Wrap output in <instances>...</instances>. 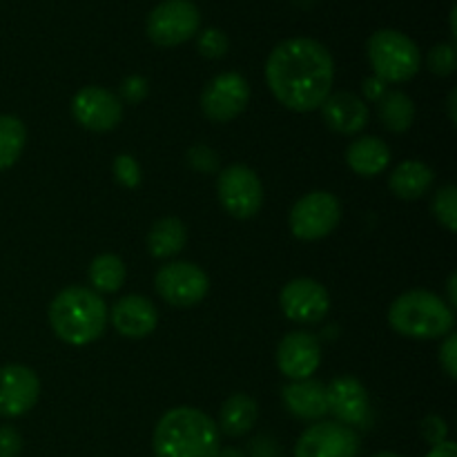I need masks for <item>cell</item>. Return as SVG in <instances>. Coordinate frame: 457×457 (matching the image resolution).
<instances>
[{"label":"cell","instance_id":"cell-1","mask_svg":"<svg viewBox=\"0 0 457 457\" xmlns=\"http://www.w3.org/2000/svg\"><path fill=\"white\" fill-rule=\"evenodd\" d=\"M335 62L315 38L281 40L266 61L272 96L293 112H315L333 92Z\"/></svg>","mask_w":457,"mask_h":457},{"label":"cell","instance_id":"cell-2","mask_svg":"<svg viewBox=\"0 0 457 457\" xmlns=\"http://www.w3.org/2000/svg\"><path fill=\"white\" fill-rule=\"evenodd\" d=\"M152 451L154 457H217L221 451V433L204 411L177 406L156 422Z\"/></svg>","mask_w":457,"mask_h":457},{"label":"cell","instance_id":"cell-3","mask_svg":"<svg viewBox=\"0 0 457 457\" xmlns=\"http://www.w3.org/2000/svg\"><path fill=\"white\" fill-rule=\"evenodd\" d=\"M107 317L110 312L101 295L83 286H70L61 290L49 303L52 330L70 346H87L96 342L105 333L110 321Z\"/></svg>","mask_w":457,"mask_h":457},{"label":"cell","instance_id":"cell-4","mask_svg":"<svg viewBox=\"0 0 457 457\" xmlns=\"http://www.w3.org/2000/svg\"><path fill=\"white\" fill-rule=\"evenodd\" d=\"M393 330L409 339H440L453 333V308L431 290H409L388 308Z\"/></svg>","mask_w":457,"mask_h":457},{"label":"cell","instance_id":"cell-5","mask_svg":"<svg viewBox=\"0 0 457 457\" xmlns=\"http://www.w3.org/2000/svg\"><path fill=\"white\" fill-rule=\"evenodd\" d=\"M369 61L375 76L384 83H406L422 65L418 45L397 29H379L369 38Z\"/></svg>","mask_w":457,"mask_h":457},{"label":"cell","instance_id":"cell-6","mask_svg":"<svg viewBox=\"0 0 457 457\" xmlns=\"http://www.w3.org/2000/svg\"><path fill=\"white\" fill-rule=\"evenodd\" d=\"M342 219V204L326 190L303 195L290 210V232L302 241H317L328 237Z\"/></svg>","mask_w":457,"mask_h":457},{"label":"cell","instance_id":"cell-7","mask_svg":"<svg viewBox=\"0 0 457 457\" xmlns=\"http://www.w3.org/2000/svg\"><path fill=\"white\" fill-rule=\"evenodd\" d=\"M201 13L192 0H163L147 16V36L159 47H177L199 31Z\"/></svg>","mask_w":457,"mask_h":457},{"label":"cell","instance_id":"cell-8","mask_svg":"<svg viewBox=\"0 0 457 457\" xmlns=\"http://www.w3.org/2000/svg\"><path fill=\"white\" fill-rule=\"evenodd\" d=\"M154 288L170 306L190 308L204 302L210 290V279L196 263L170 262L156 272Z\"/></svg>","mask_w":457,"mask_h":457},{"label":"cell","instance_id":"cell-9","mask_svg":"<svg viewBox=\"0 0 457 457\" xmlns=\"http://www.w3.org/2000/svg\"><path fill=\"white\" fill-rule=\"evenodd\" d=\"M217 195L223 210L235 219H253L262 210L263 187L248 165H230L217 179Z\"/></svg>","mask_w":457,"mask_h":457},{"label":"cell","instance_id":"cell-10","mask_svg":"<svg viewBox=\"0 0 457 457\" xmlns=\"http://www.w3.org/2000/svg\"><path fill=\"white\" fill-rule=\"evenodd\" d=\"M250 101V85L237 71H223L205 85L201 94V112L212 123H230L244 114Z\"/></svg>","mask_w":457,"mask_h":457},{"label":"cell","instance_id":"cell-11","mask_svg":"<svg viewBox=\"0 0 457 457\" xmlns=\"http://www.w3.org/2000/svg\"><path fill=\"white\" fill-rule=\"evenodd\" d=\"M361 440L355 428L339 422H315L299 436L295 457H360Z\"/></svg>","mask_w":457,"mask_h":457},{"label":"cell","instance_id":"cell-12","mask_svg":"<svg viewBox=\"0 0 457 457\" xmlns=\"http://www.w3.org/2000/svg\"><path fill=\"white\" fill-rule=\"evenodd\" d=\"M71 116L92 132H110L123 119V103L114 92L98 85L79 89L71 98Z\"/></svg>","mask_w":457,"mask_h":457},{"label":"cell","instance_id":"cell-13","mask_svg":"<svg viewBox=\"0 0 457 457\" xmlns=\"http://www.w3.org/2000/svg\"><path fill=\"white\" fill-rule=\"evenodd\" d=\"M279 306L290 321L320 324L330 311V295L320 281L299 277L288 281L279 293Z\"/></svg>","mask_w":457,"mask_h":457},{"label":"cell","instance_id":"cell-14","mask_svg":"<svg viewBox=\"0 0 457 457\" xmlns=\"http://www.w3.org/2000/svg\"><path fill=\"white\" fill-rule=\"evenodd\" d=\"M40 395V379L29 366L7 364L0 369V418L29 413Z\"/></svg>","mask_w":457,"mask_h":457},{"label":"cell","instance_id":"cell-15","mask_svg":"<svg viewBox=\"0 0 457 457\" xmlns=\"http://www.w3.org/2000/svg\"><path fill=\"white\" fill-rule=\"evenodd\" d=\"M328 413L335 422L351 428H366L370 422V400L364 384L355 378H337L326 386Z\"/></svg>","mask_w":457,"mask_h":457},{"label":"cell","instance_id":"cell-16","mask_svg":"<svg viewBox=\"0 0 457 457\" xmlns=\"http://www.w3.org/2000/svg\"><path fill=\"white\" fill-rule=\"evenodd\" d=\"M321 364V346L315 335L306 330L288 333L277 346V366L293 382L312 378Z\"/></svg>","mask_w":457,"mask_h":457},{"label":"cell","instance_id":"cell-17","mask_svg":"<svg viewBox=\"0 0 457 457\" xmlns=\"http://www.w3.org/2000/svg\"><path fill=\"white\" fill-rule=\"evenodd\" d=\"M107 320L123 337L143 339L154 333L156 324H159V311L143 295H128L112 306Z\"/></svg>","mask_w":457,"mask_h":457},{"label":"cell","instance_id":"cell-18","mask_svg":"<svg viewBox=\"0 0 457 457\" xmlns=\"http://www.w3.org/2000/svg\"><path fill=\"white\" fill-rule=\"evenodd\" d=\"M324 123L337 134H357L369 123V105L353 92H330L320 107Z\"/></svg>","mask_w":457,"mask_h":457},{"label":"cell","instance_id":"cell-19","mask_svg":"<svg viewBox=\"0 0 457 457\" xmlns=\"http://www.w3.org/2000/svg\"><path fill=\"white\" fill-rule=\"evenodd\" d=\"M281 400H284L286 411L303 422H320L324 415H328L326 386L312 378L286 384Z\"/></svg>","mask_w":457,"mask_h":457},{"label":"cell","instance_id":"cell-20","mask_svg":"<svg viewBox=\"0 0 457 457\" xmlns=\"http://www.w3.org/2000/svg\"><path fill=\"white\" fill-rule=\"evenodd\" d=\"M346 163L360 177H379L391 163V147L378 137H360L346 147Z\"/></svg>","mask_w":457,"mask_h":457},{"label":"cell","instance_id":"cell-21","mask_svg":"<svg viewBox=\"0 0 457 457\" xmlns=\"http://www.w3.org/2000/svg\"><path fill=\"white\" fill-rule=\"evenodd\" d=\"M436 174L422 161H404L397 165L388 177V187L397 199L415 201L422 199L428 190H431Z\"/></svg>","mask_w":457,"mask_h":457},{"label":"cell","instance_id":"cell-22","mask_svg":"<svg viewBox=\"0 0 457 457\" xmlns=\"http://www.w3.org/2000/svg\"><path fill=\"white\" fill-rule=\"evenodd\" d=\"M259 420L257 402L244 393H235L228 397L219 413V433L228 437H244L254 428Z\"/></svg>","mask_w":457,"mask_h":457},{"label":"cell","instance_id":"cell-23","mask_svg":"<svg viewBox=\"0 0 457 457\" xmlns=\"http://www.w3.org/2000/svg\"><path fill=\"white\" fill-rule=\"evenodd\" d=\"M186 223L177 217L159 219V221L150 228V235H147V250H150L152 257L156 259L174 257V254H179L186 248Z\"/></svg>","mask_w":457,"mask_h":457},{"label":"cell","instance_id":"cell-24","mask_svg":"<svg viewBox=\"0 0 457 457\" xmlns=\"http://www.w3.org/2000/svg\"><path fill=\"white\" fill-rule=\"evenodd\" d=\"M379 120L393 134L409 132L415 120V103L409 94L391 89L379 98Z\"/></svg>","mask_w":457,"mask_h":457},{"label":"cell","instance_id":"cell-25","mask_svg":"<svg viewBox=\"0 0 457 457\" xmlns=\"http://www.w3.org/2000/svg\"><path fill=\"white\" fill-rule=\"evenodd\" d=\"M125 263L116 254H98L89 263V281L96 293H116L125 284Z\"/></svg>","mask_w":457,"mask_h":457},{"label":"cell","instance_id":"cell-26","mask_svg":"<svg viewBox=\"0 0 457 457\" xmlns=\"http://www.w3.org/2000/svg\"><path fill=\"white\" fill-rule=\"evenodd\" d=\"M27 129L18 116L0 114V170H7L25 150Z\"/></svg>","mask_w":457,"mask_h":457},{"label":"cell","instance_id":"cell-27","mask_svg":"<svg viewBox=\"0 0 457 457\" xmlns=\"http://www.w3.org/2000/svg\"><path fill=\"white\" fill-rule=\"evenodd\" d=\"M433 217L449 232L457 230V187L445 186L433 196Z\"/></svg>","mask_w":457,"mask_h":457},{"label":"cell","instance_id":"cell-28","mask_svg":"<svg viewBox=\"0 0 457 457\" xmlns=\"http://www.w3.org/2000/svg\"><path fill=\"white\" fill-rule=\"evenodd\" d=\"M428 70L436 76H451L457 67V52L453 43H437L427 56Z\"/></svg>","mask_w":457,"mask_h":457},{"label":"cell","instance_id":"cell-29","mask_svg":"<svg viewBox=\"0 0 457 457\" xmlns=\"http://www.w3.org/2000/svg\"><path fill=\"white\" fill-rule=\"evenodd\" d=\"M112 172H114L116 181H119L123 187H129V190L138 187L143 181L141 165H138V161L129 154L116 156L114 163H112Z\"/></svg>","mask_w":457,"mask_h":457},{"label":"cell","instance_id":"cell-30","mask_svg":"<svg viewBox=\"0 0 457 457\" xmlns=\"http://www.w3.org/2000/svg\"><path fill=\"white\" fill-rule=\"evenodd\" d=\"M196 47H199V54L204 58H210V61H217V58L226 56L228 52V36L223 34L221 29H204L199 34V40H196Z\"/></svg>","mask_w":457,"mask_h":457},{"label":"cell","instance_id":"cell-31","mask_svg":"<svg viewBox=\"0 0 457 457\" xmlns=\"http://www.w3.org/2000/svg\"><path fill=\"white\" fill-rule=\"evenodd\" d=\"M187 163L195 168L196 172L212 174L219 170V154L208 145H195L187 150Z\"/></svg>","mask_w":457,"mask_h":457},{"label":"cell","instance_id":"cell-32","mask_svg":"<svg viewBox=\"0 0 457 457\" xmlns=\"http://www.w3.org/2000/svg\"><path fill=\"white\" fill-rule=\"evenodd\" d=\"M446 436H449V427H446L445 420L437 418V415H428V418L422 422V437L431 446H437L442 445V442H446Z\"/></svg>","mask_w":457,"mask_h":457},{"label":"cell","instance_id":"cell-33","mask_svg":"<svg viewBox=\"0 0 457 457\" xmlns=\"http://www.w3.org/2000/svg\"><path fill=\"white\" fill-rule=\"evenodd\" d=\"M147 92H150V85H147V80L143 76H128L123 80V85H120V96L128 103H134V105L141 103L147 96Z\"/></svg>","mask_w":457,"mask_h":457},{"label":"cell","instance_id":"cell-34","mask_svg":"<svg viewBox=\"0 0 457 457\" xmlns=\"http://www.w3.org/2000/svg\"><path fill=\"white\" fill-rule=\"evenodd\" d=\"M440 364L451 379L457 378V337L453 333L446 335L445 344L440 346Z\"/></svg>","mask_w":457,"mask_h":457},{"label":"cell","instance_id":"cell-35","mask_svg":"<svg viewBox=\"0 0 457 457\" xmlns=\"http://www.w3.org/2000/svg\"><path fill=\"white\" fill-rule=\"evenodd\" d=\"M22 451V437L13 427H0V457H18Z\"/></svg>","mask_w":457,"mask_h":457},{"label":"cell","instance_id":"cell-36","mask_svg":"<svg viewBox=\"0 0 457 457\" xmlns=\"http://www.w3.org/2000/svg\"><path fill=\"white\" fill-rule=\"evenodd\" d=\"M386 92H388L386 83H384V80H379L378 76H370V79L364 80V94L369 101L379 103V98H382Z\"/></svg>","mask_w":457,"mask_h":457},{"label":"cell","instance_id":"cell-37","mask_svg":"<svg viewBox=\"0 0 457 457\" xmlns=\"http://www.w3.org/2000/svg\"><path fill=\"white\" fill-rule=\"evenodd\" d=\"M427 457H457V446H455V442L446 440V442H442V445L433 446V449L428 451Z\"/></svg>","mask_w":457,"mask_h":457},{"label":"cell","instance_id":"cell-38","mask_svg":"<svg viewBox=\"0 0 457 457\" xmlns=\"http://www.w3.org/2000/svg\"><path fill=\"white\" fill-rule=\"evenodd\" d=\"M455 281H457V277H455V272H453V275L449 277V281H446V288H449V302H446V303H449L451 308H453L455 303H457V295H455Z\"/></svg>","mask_w":457,"mask_h":457},{"label":"cell","instance_id":"cell-39","mask_svg":"<svg viewBox=\"0 0 457 457\" xmlns=\"http://www.w3.org/2000/svg\"><path fill=\"white\" fill-rule=\"evenodd\" d=\"M455 101H457V92H455V89H453V92L449 94V103H446V105H449V119H451V123H455V120H457Z\"/></svg>","mask_w":457,"mask_h":457},{"label":"cell","instance_id":"cell-40","mask_svg":"<svg viewBox=\"0 0 457 457\" xmlns=\"http://www.w3.org/2000/svg\"><path fill=\"white\" fill-rule=\"evenodd\" d=\"M455 18H457V9L453 7V9H451V36H453V40L457 38V25H455Z\"/></svg>","mask_w":457,"mask_h":457},{"label":"cell","instance_id":"cell-41","mask_svg":"<svg viewBox=\"0 0 457 457\" xmlns=\"http://www.w3.org/2000/svg\"><path fill=\"white\" fill-rule=\"evenodd\" d=\"M217 457H244V455H241L237 449H226V451H219Z\"/></svg>","mask_w":457,"mask_h":457},{"label":"cell","instance_id":"cell-42","mask_svg":"<svg viewBox=\"0 0 457 457\" xmlns=\"http://www.w3.org/2000/svg\"><path fill=\"white\" fill-rule=\"evenodd\" d=\"M370 457H402L400 453H393V451H379V453L370 455Z\"/></svg>","mask_w":457,"mask_h":457}]
</instances>
